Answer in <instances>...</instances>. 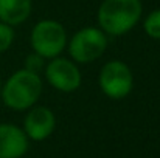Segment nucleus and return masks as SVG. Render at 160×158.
Returning <instances> with one entry per match:
<instances>
[{
	"instance_id": "3",
	"label": "nucleus",
	"mask_w": 160,
	"mask_h": 158,
	"mask_svg": "<svg viewBox=\"0 0 160 158\" xmlns=\"http://www.w3.org/2000/svg\"><path fill=\"white\" fill-rule=\"evenodd\" d=\"M31 47L42 57H56L65 48L67 34L56 20H41L31 31Z\"/></svg>"
},
{
	"instance_id": "9",
	"label": "nucleus",
	"mask_w": 160,
	"mask_h": 158,
	"mask_svg": "<svg viewBox=\"0 0 160 158\" xmlns=\"http://www.w3.org/2000/svg\"><path fill=\"white\" fill-rule=\"evenodd\" d=\"M31 12V0H0V22L19 25L28 19Z\"/></svg>"
},
{
	"instance_id": "6",
	"label": "nucleus",
	"mask_w": 160,
	"mask_h": 158,
	"mask_svg": "<svg viewBox=\"0 0 160 158\" xmlns=\"http://www.w3.org/2000/svg\"><path fill=\"white\" fill-rule=\"evenodd\" d=\"M47 81L61 92H75L81 84V73L78 67L64 57H53L45 68Z\"/></svg>"
},
{
	"instance_id": "11",
	"label": "nucleus",
	"mask_w": 160,
	"mask_h": 158,
	"mask_svg": "<svg viewBox=\"0 0 160 158\" xmlns=\"http://www.w3.org/2000/svg\"><path fill=\"white\" fill-rule=\"evenodd\" d=\"M14 41V31H12V26L8 25V23H3L0 22V53L6 51L11 44Z\"/></svg>"
},
{
	"instance_id": "7",
	"label": "nucleus",
	"mask_w": 160,
	"mask_h": 158,
	"mask_svg": "<svg viewBox=\"0 0 160 158\" xmlns=\"http://www.w3.org/2000/svg\"><path fill=\"white\" fill-rule=\"evenodd\" d=\"M56 118L54 113L47 107H33L25 116V133L33 141H42L48 138L54 130Z\"/></svg>"
},
{
	"instance_id": "13",
	"label": "nucleus",
	"mask_w": 160,
	"mask_h": 158,
	"mask_svg": "<svg viewBox=\"0 0 160 158\" xmlns=\"http://www.w3.org/2000/svg\"><path fill=\"white\" fill-rule=\"evenodd\" d=\"M0 92H2V82H0Z\"/></svg>"
},
{
	"instance_id": "1",
	"label": "nucleus",
	"mask_w": 160,
	"mask_h": 158,
	"mask_svg": "<svg viewBox=\"0 0 160 158\" xmlns=\"http://www.w3.org/2000/svg\"><path fill=\"white\" fill-rule=\"evenodd\" d=\"M142 17L140 0H104L98 9V22L103 31L121 36L132 30Z\"/></svg>"
},
{
	"instance_id": "12",
	"label": "nucleus",
	"mask_w": 160,
	"mask_h": 158,
	"mask_svg": "<svg viewBox=\"0 0 160 158\" xmlns=\"http://www.w3.org/2000/svg\"><path fill=\"white\" fill-rule=\"evenodd\" d=\"M44 59L41 54L34 53V54H30L27 57V62H25V70L28 71H33V73H39L42 68H44Z\"/></svg>"
},
{
	"instance_id": "4",
	"label": "nucleus",
	"mask_w": 160,
	"mask_h": 158,
	"mask_svg": "<svg viewBox=\"0 0 160 158\" xmlns=\"http://www.w3.org/2000/svg\"><path fill=\"white\" fill-rule=\"evenodd\" d=\"M107 47V39L104 31L98 28H82L70 41L68 53L70 56L81 64H89L98 59Z\"/></svg>"
},
{
	"instance_id": "5",
	"label": "nucleus",
	"mask_w": 160,
	"mask_h": 158,
	"mask_svg": "<svg viewBox=\"0 0 160 158\" xmlns=\"http://www.w3.org/2000/svg\"><path fill=\"white\" fill-rule=\"evenodd\" d=\"M132 73L131 68L120 60H110L101 68L100 87L103 93L112 99H121L132 90Z\"/></svg>"
},
{
	"instance_id": "8",
	"label": "nucleus",
	"mask_w": 160,
	"mask_h": 158,
	"mask_svg": "<svg viewBox=\"0 0 160 158\" xmlns=\"http://www.w3.org/2000/svg\"><path fill=\"white\" fill-rule=\"evenodd\" d=\"M27 151V133L14 124H0V158H20Z\"/></svg>"
},
{
	"instance_id": "10",
	"label": "nucleus",
	"mask_w": 160,
	"mask_h": 158,
	"mask_svg": "<svg viewBox=\"0 0 160 158\" xmlns=\"http://www.w3.org/2000/svg\"><path fill=\"white\" fill-rule=\"evenodd\" d=\"M143 26H145V31H146V34H148L149 37L160 39V8L156 9V11H152V12L146 17Z\"/></svg>"
},
{
	"instance_id": "2",
	"label": "nucleus",
	"mask_w": 160,
	"mask_h": 158,
	"mask_svg": "<svg viewBox=\"0 0 160 158\" xmlns=\"http://www.w3.org/2000/svg\"><path fill=\"white\" fill-rule=\"evenodd\" d=\"M42 92V79L38 73L19 70L2 85L3 104L12 110H27L39 99Z\"/></svg>"
}]
</instances>
